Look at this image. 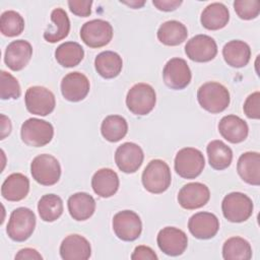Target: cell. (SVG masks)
<instances>
[{
  "mask_svg": "<svg viewBox=\"0 0 260 260\" xmlns=\"http://www.w3.org/2000/svg\"><path fill=\"white\" fill-rule=\"evenodd\" d=\"M197 100L201 108L211 114H217L229 107L231 98L224 85L219 82L209 81L198 88Z\"/></svg>",
  "mask_w": 260,
  "mask_h": 260,
  "instance_id": "obj_1",
  "label": "cell"
},
{
  "mask_svg": "<svg viewBox=\"0 0 260 260\" xmlns=\"http://www.w3.org/2000/svg\"><path fill=\"white\" fill-rule=\"evenodd\" d=\"M143 187L152 194H160L171 185L172 175L168 164L161 159H152L142 173Z\"/></svg>",
  "mask_w": 260,
  "mask_h": 260,
  "instance_id": "obj_2",
  "label": "cell"
},
{
  "mask_svg": "<svg viewBox=\"0 0 260 260\" xmlns=\"http://www.w3.org/2000/svg\"><path fill=\"white\" fill-rule=\"evenodd\" d=\"M36 228V215L32 210L26 207L14 209L9 217L6 233L15 242L26 241Z\"/></svg>",
  "mask_w": 260,
  "mask_h": 260,
  "instance_id": "obj_3",
  "label": "cell"
},
{
  "mask_svg": "<svg viewBox=\"0 0 260 260\" xmlns=\"http://www.w3.org/2000/svg\"><path fill=\"white\" fill-rule=\"evenodd\" d=\"M156 103L153 87L147 83H136L127 92L126 105L128 110L137 116L149 114Z\"/></svg>",
  "mask_w": 260,
  "mask_h": 260,
  "instance_id": "obj_4",
  "label": "cell"
},
{
  "mask_svg": "<svg viewBox=\"0 0 260 260\" xmlns=\"http://www.w3.org/2000/svg\"><path fill=\"white\" fill-rule=\"evenodd\" d=\"M205 166L203 153L194 147H184L180 149L175 157V171L184 179H194L198 177Z\"/></svg>",
  "mask_w": 260,
  "mask_h": 260,
  "instance_id": "obj_5",
  "label": "cell"
},
{
  "mask_svg": "<svg viewBox=\"0 0 260 260\" xmlns=\"http://www.w3.org/2000/svg\"><path fill=\"white\" fill-rule=\"evenodd\" d=\"M253 202L249 196L241 192H232L221 202L223 216L231 222L246 221L253 213Z\"/></svg>",
  "mask_w": 260,
  "mask_h": 260,
  "instance_id": "obj_6",
  "label": "cell"
},
{
  "mask_svg": "<svg viewBox=\"0 0 260 260\" xmlns=\"http://www.w3.org/2000/svg\"><path fill=\"white\" fill-rule=\"evenodd\" d=\"M22 141L32 147H42L51 142L54 128L51 123L38 118H29L23 122L20 129Z\"/></svg>",
  "mask_w": 260,
  "mask_h": 260,
  "instance_id": "obj_7",
  "label": "cell"
},
{
  "mask_svg": "<svg viewBox=\"0 0 260 260\" xmlns=\"http://www.w3.org/2000/svg\"><path fill=\"white\" fill-rule=\"evenodd\" d=\"M30 173L36 182L43 186L56 184L61 176V167L58 159L47 153L36 156L30 164Z\"/></svg>",
  "mask_w": 260,
  "mask_h": 260,
  "instance_id": "obj_8",
  "label": "cell"
},
{
  "mask_svg": "<svg viewBox=\"0 0 260 260\" xmlns=\"http://www.w3.org/2000/svg\"><path fill=\"white\" fill-rule=\"evenodd\" d=\"M26 110L34 115L47 116L51 114L56 106L54 93L44 86H30L24 95Z\"/></svg>",
  "mask_w": 260,
  "mask_h": 260,
  "instance_id": "obj_9",
  "label": "cell"
},
{
  "mask_svg": "<svg viewBox=\"0 0 260 260\" xmlns=\"http://www.w3.org/2000/svg\"><path fill=\"white\" fill-rule=\"evenodd\" d=\"M82 42L90 48H102L108 45L113 38V27L104 19H92L85 22L80 28Z\"/></svg>",
  "mask_w": 260,
  "mask_h": 260,
  "instance_id": "obj_10",
  "label": "cell"
},
{
  "mask_svg": "<svg viewBox=\"0 0 260 260\" xmlns=\"http://www.w3.org/2000/svg\"><path fill=\"white\" fill-rule=\"evenodd\" d=\"M113 230L122 241L131 242L139 238L142 231V222L139 215L132 210H122L113 217Z\"/></svg>",
  "mask_w": 260,
  "mask_h": 260,
  "instance_id": "obj_11",
  "label": "cell"
},
{
  "mask_svg": "<svg viewBox=\"0 0 260 260\" xmlns=\"http://www.w3.org/2000/svg\"><path fill=\"white\" fill-rule=\"evenodd\" d=\"M164 81L172 89H183L191 81L192 74L187 62L182 58L170 59L162 70Z\"/></svg>",
  "mask_w": 260,
  "mask_h": 260,
  "instance_id": "obj_12",
  "label": "cell"
},
{
  "mask_svg": "<svg viewBox=\"0 0 260 260\" xmlns=\"http://www.w3.org/2000/svg\"><path fill=\"white\" fill-rule=\"evenodd\" d=\"M156 242L160 251L169 256L182 255L188 246L187 235L182 230L174 226H166L160 230Z\"/></svg>",
  "mask_w": 260,
  "mask_h": 260,
  "instance_id": "obj_13",
  "label": "cell"
},
{
  "mask_svg": "<svg viewBox=\"0 0 260 260\" xmlns=\"http://www.w3.org/2000/svg\"><path fill=\"white\" fill-rule=\"evenodd\" d=\"M187 57L195 62L203 63L214 59L217 54L215 41L207 35H197L191 38L185 45Z\"/></svg>",
  "mask_w": 260,
  "mask_h": 260,
  "instance_id": "obj_14",
  "label": "cell"
},
{
  "mask_svg": "<svg viewBox=\"0 0 260 260\" xmlns=\"http://www.w3.org/2000/svg\"><path fill=\"white\" fill-rule=\"evenodd\" d=\"M144 159L142 148L133 142H125L118 146L115 152V161L120 171L132 174L138 171Z\"/></svg>",
  "mask_w": 260,
  "mask_h": 260,
  "instance_id": "obj_15",
  "label": "cell"
},
{
  "mask_svg": "<svg viewBox=\"0 0 260 260\" xmlns=\"http://www.w3.org/2000/svg\"><path fill=\"white\" fill-rule=\"evenodd\" d=\"M89 80L81 72L74 71L66 74L61 81V92L69 102H80L89 92Z\"/></svg>",
  "mask_w": 260,
  "mask_h": 260,
  "instance_id": "obj_16",
  "label": "cell"
},
{
  "mask_svg": "<svg viewBox=\"0 0 260 260\" xmlns=\"http://www.w3.org/2000/svg\"><path fill=\"white\" fill-rule=\"evenodd\" d=\"M210 198V192L206 185L194 182L184 185L178 193V202L185 209H197L204 206Z\"/></svg>",
  "mask_w": 260,
  "mask_h": 260,
  "instance_id": "obj_17",
  "label": "cell"
},
{
  "mask_svg": "<svg viewBox=\"0 0 260 260\" xmlns=\"http://www.w3.org/2000/svg\"><path fill=\"white\" fill-rule=\"evenodd\" d=\"M188 229L192 236L200 240L213 238L219 230V221L215 214L201 211L193 214L188 221Z\"/></svg>",
  "mask_w": 260,
  "mask_h": 260,
  "instance_id": "obj_18",
  "label": "cell"
},
{
  "mask_svg": "<svg viewBox=\"0 0 260 260\" xmlns=\"http://www.w3.org/2000/svg\"><path fill=\"white\" fill-rule=\"evenodd\" d=\"M32 56L31 45L24 40H16L11 42L5 51L4 62L13 71L23 69Z\"/></svg>",
  "mask_w": 260,
  "mask_h": 260,
  "instance_id": "obj_19",
  "label": "cell"
},
{
  "mask_svg": "<svg viewBox=\"0 0 260 260\" xmlns=\"http://www.w3.org/2000/svg\"><path fill=\"white\" fill-rule=\"evenodd\" d=\"M90 255V244L80 235H69L60 245V256L64 260H86Z\"/></svg>",
  "mask_w": 260,
  "mask_h": 260,
  "instance_id": "obj_20",
  "label": "cell"
},
{
  "mask_svg": "<svg viewBox=\"0 0 260 260\" xmlns=\"http://www.w3.org/2000/svg\"><path fill=\"white\" fill-rule=\"evenodd\" d=\"M220 135L231 143H240L244 141L249 133L248 124L236 115H228L221 118L218 123Z\"/></svg>",
  "mask_w": 260,
  "mask_h": 260,
  "instance_id": "obj_21",
  "label": "cell"
},
{
  "mask_svg": "<svg viewBox=\"0 0 260 260\" xmlns=\"http://www.w3.org/2000/svg\"><path fill=\"white\" fill-rule=\"evenodd\" d=\"M237 171L241 179L254 186L260 184V154L256 151H247L241 154L237 164Z\"/></svg>",
  "mask_w": 260,
  "mask_h": 260,
  "instance_id": "obj_22",
  "label": "cell"
},
{
  "mask_svg": "<svg viewBox=\"0 0 260 260\" xmlns=\"http://www.w3.org/2000/svg\"><path fill=\"white\" fill-rule=\"evenodd\" d=\"M91 187L100 197L109 198L119 189V177L112 169H100L91 178Z\"/></svg>",
  "mask_w": 260,
  "mask_h": 260,
  "instance_id": "obj_23",
  "label": "cell"
},
{
  "mask_svg": "<svg viewBox=\"0 0 260 260\" xmlns=\"http://www.w3.org/2000/svg\"><path fill=\"white\" fill-rule=\"evenodd\" d=\"M29 191V180L20 173L9 175L1 187V195L4 199L12 202L24 199Z\"/></svg>",
  "mask_w": 260,
  "mask_h": 260,
  "instance_id": "obj_24",
  "label": "cell"
},
{
  "mask_svg": "<svg viewBox=\"0 0 260 260\" xmlns=\"http://www.w3.org/2000/svg\"><path fill=\"white\" fill-rule=\"evenodd\" d=\"M67 206L71 217L75 220L82 221L88 219L94 213L95 200L85 192H77L69 197Z\"/></svg>",
  "mask_w": 260,
  "mask_h": 260,
  "instance_id": "obj_25",
  "label": "cell"
},
{
  "mask_svg": "<svg viewBox=\"0 0 260 260\" xmlns=\"http://www.w3.org/2000/svg\"><path fill=\"white\" fill-rule=\"evenodd\" d=\"M230 20V12L226 6L219 2L207 5L200 17L203 27L209 30H217L224 27Z\"/></svg>",
  "mask_w": 260,
  "mask_h": 260,
  "instance_id": "obj_26",
  "label": "cell"
},
{
  "mask_svg": "<svg viewBox=\"0 0 260 260\" xmlns=\"http://www.w3.org/2000/svg\"><path fill=\"white\" fill-rule=\"evenodd\" d=\"M222 56L228 65L235 68H241L249 63L251 49L244 41L233 40L223 46Z\"/></svg>",
  "mask_w": 260,
  "mask_h": 260,
  "instance_id": "obj_27",
  "label": "cell"
},
{
  "mask_svg": "<svg viewBox=\"0 0 260 260\" xmlns=\"http://www.w3.org/2000/svg\"><path fill=\"white\" fill-rule=\"evenodd\" d=\"M52 24L44 32V39L49 43H57L65 39L70 30V20L66 11L60 7L51 12Z\"/></svg>",
  "mask_w": 260,
  "mask_h": 260,
  "instance_id": "obj_28",
  "label": "cell"
},
{
  "mask_svg": "<svg viewBox=\"0 0 260 260\" xmlns=\"http://www.w3.org/2000/svg\"><path fill=\"white\" fill-rule=\"evenodd\" d=\"M96 72L106 79L117 77L123 67V61L120 55L113 51H104L94 59Z\"/></svg>",
  "mask_w": 260,
  "mask_h": 260,
  "instance_id": "obj_29",
  "label": "cell"
},
{
  "mask_svg": "<svg viewBox=\"0 0 260 260\" xmlns=\"http://www.w3.org/2000/svg\"><path fill=\"white\" fill-rule=\"evenodd\" d=\"M158 41L166 46H178L188 37L187 27L178 20H168L157 29Z\"/></svg>",
  "mask_w": 260,
  "mask_h": 260,
  "instance_id": "obj_30",
  "label": "cell"
},
{
  "mask_svg": "<svg viewBox=\"0 0 260 260\" xmlns=\"http://www.w3.org/2000/svg\"><path fill=\"white\" fill-rule=\"evenodd\" d=\"M208 162L214 170H224L229 168L233 160L232 149L221 140H212L206 147Z\"/></svg>",
  "mask_w": 260,
  "mask_h": 260,
  "instance_id": "obj_31",
  "label": "cell"
},
{
  "mask_svg": "<svg viewBox=\"0 0 260 260\" xmlns=\"http://www.w3.org/2000/svg\"><path fill=\"white\" fill-rule=\"evenodd\" d=\"M84 57V51L81 45L76 42H65L55 51L57 62L63 67L77 66Z\"/></svg>",
  "mask_w": 260,
  "mask_h": 260,
  "instance_id": "obj_32",
  "label": "cell"
},
{
  "mask_svg": "<svg viewBox=\"0 0 260 260\" xmlns=\"http://www.w3.org/2000/svg\"><path fill=\"white\" fill-rule=\"evenodd\" d=\"M128 132V124L125 118L119 115H110L106 117L101 125L103 137L110 142H118Z\"/></svg>",
  "mask_w": 260,
  "mask_h": 260,
  "instance_id": "obj_33",
  "label": "cell"
},
{
  "mask_svg": "<svg viewBox=\"0 0 260 260\" xmlns=\"http://www.w3.org/2000/svg\"><path fill=\"white\" fill-rule=\"evenodd\" d=\"M222 257L225 260H249L252 257L251 245L241 237H232L222 246Z\"/></svg>",
  "mask_w": 260,
  "mask_h": 260,
  "instance_id": "obj_34",
  "label": "cell"
},
{
  "mask_svg": "<svg viewBox=\"0 0 260 260\" xmlns=\"http://www.w3.org/2000/svg\"><path fill=\"white\" fill-rule=\"evenodd\" d=\"M38 211L44 221H55L63 213V201L58 195L46 194L39 200Z\"/></svg>",
  "mask_w": 260,
  "mask_h": 260,
  "instance_id": "obj_35",
  "label": "cell"
},
{
  "mask_svg": "<svg viewBox=\"0 0 260 260\" xmlns=\"http://www.w3.org/2000/svg\"><path fill=\"white\" fill-rule=\"evenodd\" d=\"M24 28L23 17L14 10H7L1 14L0 30L6 37H16Z\"/></svg>",
  "mask_w": 260,
  "mask_h": 260,
  "instance_id": "obj_36",
  "label": "cell"
},
{
  "mask_svg": "<svg viewBox=\"0 0 260 260\" xmlns=\"http://www.w3.org/2000/svg\"><path fill=\"white\" fill-rule=\"evenodd\" d=\"M20 86L17 79L10 73L2 70L0 81V96L2 100L13 99L16 100L20 96Z\"/></svg>",
  "mask_w": 260,
  "mask_h": 260,
  "instance_id": "obj_37",
  "label": "cell"
},
{
  "mask_svg": "<svg viewBox=\"0 0 260 260\" xmlns=\"http://www.w3.org/2000/svg\"><path fill=\"white\" fill-rule=\"evenodd\" d=\"M234 9L241 19H254L260 13V2L258 0H236Z\"/></svg>",
  "mask_w": 260,
  "mask_h": 260,
  "instance_id": "obj_38",
  "label": "cell"
},
{
  "mask_svg": "<svg viewBox=\"0 0 260 260\" xmlns=\"http://www.w3.org/2000/svg\"><path fill=\"white\" fill-rule=\"evenodd\" d=\"M259 107H260V92L255 91L246 99L243 106V110L248 118L257 120L260 118Z\"/></svg>",
  "mask_w": 260,
  "mask_h": 260,
  "instance_id": "obj_39",
  "label": "cell"
},
{
  "mask_svg": "<svg viewBox=\"0 0 260 260\" xmlns=\"http://www.w3.org/2000/svg\"><path fill=\"white\" fill-rule=\"evenodd\" d=\"M91 0H69L68 6L70 11L80 17H87L91 13Z\"/></svg>",
  "mask_w": 260,
  "mask_h": 260,
  "instance_id": "obj_40",
  "label": "cell"
},
{
  "mask_svg": "<svg viewBox=\"0 0 260 260\" xmlns=\"http://www.w3.org/2000/svg\"><path fill=\"white\" fill-rule=\"evenodd\" d=\"M157 258V255L150 247L143 245L137 246L131 255L132 260H156Z\"/></svg>",
  "mask_w": 260,
  "mask_h": 260,
  "instance_id": "obj_41",
  "label": "cell"
},
{
  "mask_svg": "<svg viewBox=\"0 0 260 260\" xmlns=\"http://www.w3.org/2000/svg\"><path fill=\"white\" fill-rule=\"evenodd\" d=\"M152 4L158 10L173 11V10H176L182 4V1H179V0H153Z\"/></svg>",
  "mask_w": 260,
  "mask_h": 260,
  "instance_id": "obj_42",
  "label": "cell"
},
{
  "mask_svg": "<svg viewBox=\"0 0 260 260\" xmlns=\"http://www.w3.org/2000/svg\"><path fill=\"white\" fill-rule=\"evenodd\" d=\"M16 260H42V255L36 250L31 248H24L18 251L15 255Z\"/></svg>",
  "mask_w": 260,
  "mask_h": 260,
  "instance_id": "obj_43",
  "label": "cell"
},
{
  "mask_svg": "<svg viewBox=\"0 0 260 260\" xmlns=\"http://www.w3.org/2000/svg\"><path fill=\"white\" fill-rule=\"evenodd\" d=\"M11 132V123L10 120L4 116L1 115V139H4L9 133Z\"/></svg>",
  "mask_w": 260,
  "mask_h": 260,
  "instance_id": "obj_44",
  "label": "cell"
},
{
  "mask_svg": "<svg viewBox=\"0 0 260 260\" xmlns=\"http://www.w3.org/2000/svg\"><path fill=\"white\" fill-rule=\"evenodd\" d=\"M124 4L126 5H129L130 7H133V8H140L144 5L145 1H130V2H123Z\"/></svg>",
  "mask_w": 260,
  "mask_h": 260,
  "instance_id": "obj_45",
  "label": "cell"
}]
</instances>
